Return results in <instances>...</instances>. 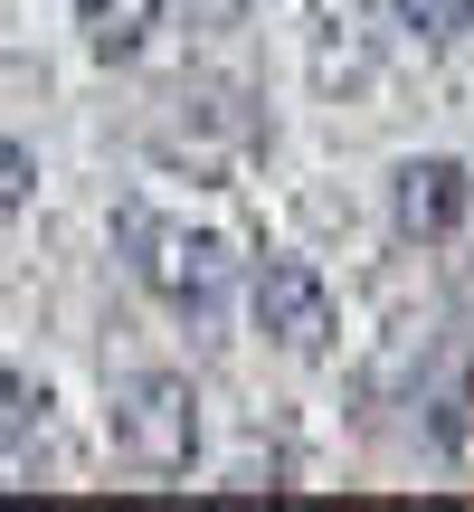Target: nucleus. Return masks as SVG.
<instances>
[{
  "label": "nucleus",
  "instance_id": "obj_5",
  "mask_svg": "<svg viewBox=\"0 0 474 512\" xmlns=\"http://www.w3.org/2000/svg\"><path fill=\"white\" fill-rule=\"evenodd\" d=\"M304 76H313V95H332V105H351V95L380 86V29H370L361 0H323V10H313Z\"/></svg>",
  "mask_w": 474,
  "mask_h": 512
},
{
  "label": "nucleus",
  "instance_id": "obj_4",
  "mask_svg": "<svg viewBox=\"0 0 474 512\" xmlns=\"http://www.w3.org/2000/svg\"><path fill=\"white\" fill-rule=\"evenodd\" d=\"M465 219H474V162H456V152H408V162H389V228H399L408 247H446Z\"/></svg>",
  "mask_w": 474,
  "mask_h": 512
},
{
  "label": "nucleus",
  "instance_id": "obj_3",
  "mask_svg": "<svg viewBox=\"0 0 474 512\" xmlns=\"http://www.w3.org/2000/svg\"><path fill=\"white\" fill-rule=\"evenodd\" d=\"M247 323L266 332L285 361H323L332 351V332H342V304H332V285H323V266L313 256H256V275H247Z\"/></svg>",
  "mask_w": 474,
  "mask_h": 512
},
{
  "label": "nucleus",
  "instance_id": "obj_7",
  "mask_svg": "<svg viewBox=\"0 0 474 512\" xmlns=\"http://www.w3.org/2000/svg\"><path fill=\"white\" fill-rule=\"evenodd\" d=\"M389 19H399V38H418V48L474 38V0H389Z\"/></svg>",
  "mask_w": 474,
  "mask_h": 512
},
{
  "label": "nucleus",
  "instance_id": "obj_8",
  "mask_svg": "<svg viewBox=\"0 0 474 512\" xmlns=\"http://www.w3.org/2000/svg\"><path fill=\"white\" fill-rule=\"evenodd\" d=\"M29 190H38V162H29V143H10V133H0V228H10L19 209H29Z\"/></svg>",
  "mask_w": 474,
  "mask_h": 512
},
{
  "label": "nucleus",
  "instance_id": "obj_6",
  "mask_svg": "<svg viewBox=\"0 0 474 512\" xmlns=\"http://www.w3.org/2000/svg\"><path fill=\"white\" fill-rule=\"evenodd\" d=\"M67 10H76V38H86L95 67H133L162 38V0H67Z\"/></svg>",
  "mask_w": 474,
  "mask_h": 512
},
{
  "label": "nucleus",
  "instance_id": "obj_9",
  "mask_svg": "<svg viewBox=\"0 0 474 512\" xmlns=\"http://www.w3.org/2000/svg\"><path fill=\"white\" fill-rule=\"evenodd\" d=\"M200 10H219V19H237V10H247V0H200Z\"/></svg>",
  "mask_w": 474,
  "mask_h": 512
},
{
  "label": "nucleus",
  "instance_id": "obj_2",
  "mask_svg": "<svg viewBox=\"0 0 474 512\" xmlns=\"http://www.w3.org/2000/svg\"><path fill=\"white\" fill-rule=\"evenodd\" d=\"M105 437L133 475H190L200 465V389L181 370H114Z\"/></svg>",
  "mask_w": 474,
  "mask_h": 512
},
{
  "label": "nucleus",
  "instance_id": "obj_1",
  "mask_svg": "<svg viewBox=\"0 0 474 512\" xmlns=\"http://www.w3.org/2000/svg\"><path fill=\"white\" fill-rule=\"evenodd\" d=\"M114 256H124V275L162 313H181V323H219L228 313L237 256H228L219 228H190V219H171V209H152V200H114Z\"/></svg>",
  "mask_w": 474,
  "mask_h": 512
}]
</instances>
